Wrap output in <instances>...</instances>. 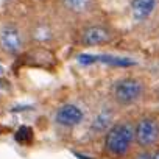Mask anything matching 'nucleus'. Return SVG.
<instances>
[{"mask_svg": "<svg viewBox=\"0 0 159 159\" xmlns=\"http://www.w3.org/2000/svg\"><path fill=\"white\" fill-rule=\"evenodd\" d=\"M24 22L30 48L36 47L55 50L70 41V25H67L52 7L42 10H27Z\"/></svg>", "mask_w": 159, "mask_h": 159, "instance_id": "obj_1", "label": "nucleus"}, {"mask_svg": "<svg viewBox=\"0 0 159 159\" xmlns=\"http://www.w3.org/2000/svg\"><path fill=\"white\" fill-rule=\"evenodd\" d=\"M119 39L116 25L102 14L86 19L70 28V42L80 48H97L114 44Z\"/></svg>", "mask_w": 159, "mask_h": 159, "instance_id": "obj_2", "label": "nucleus"}, {"mask_svg": "<svg viewBox=\"0 0 159 159\" xmlns=\"http://www.w3.org/2000/svg\"><path fill=\"white\" fill-rule=\"evenodd\" d=\"M148 95V83L140 75L117 76L108 88V103L117 112H126L140 105Z\"/></svg>", "mask_w": 159, "mask_h": 159, "instance_id": "obj_3", "label": "nucleus"}, {"mask_svg": "<svg viewBox=\"0 0 159 159\" xmlns=\"http://www.w3.org/2000/svg\"><path fill=\"white\" fill-rule=\"evenodd\" d=\"M134 119L129 114L117 117L103 134V154L109 159H126L136 148Z\"/></svg>", "mask_w": 159, "mask_h": 159, "instance_id": "obj_4", "label": "nucleus"}, {"mask_svg": "<svg viewBox=\"0 0 159 159\" xmlns=\"http://www.w3.org/2000/svg\"><path fill=\"white\" fill-rule=\"evenodd\" d=\"M30 48L24 16L0 14V59H14Z\"/></svg>", "mask_w": 159, "mask_h": 159, "instance_id": "obj_5", "label": "nucleus"}, {"mask_svg": "<svg viewBox=\"0 0 159 159\" xmlns=\"http://www.w3.org/2000/svg\"><path fill=\"white\" fill-rule=\"evenodd\" d=\"M102 0H55L52 8L70 28L100 14Z\"/></svg>", "mask_w": 159, "mask_h": 159, "instance_id": "obj_6", "label": "nucleus"}, {"mask_svg": "<svg viewBox=\"0 0 159 159\" xmlns=\"http://www.w3.org/2000/svg\"><path fill=\"white\" fill-rule=\"evenodd\" d=\"M136 148L153 150L159 145V111H143L134 119Z\"/></svg>", "mask_w": 159, "mask_h": 159, "instance_id": "obj_7", "label": "nucleus"}, {"mask_svg": "<svg viewBox=\"0 0 159 159\" xmlns=\"http://www.w3.org/2000/svg\"><path fill=\"white\" fill-rule=\"evenodd\" d=\"M88 120H89L88 109L84 108V105L75 100L62 102L53 111V123L56 125V128L62 131H73L84 125Z\"/></svg>", "mask_w": 159, "mask_h": 159, "instance_id": "obj_8", "label": "nucleus"}, {"mask_svg": "<svg viewBox=\"0 0 159 159\" xmlns=\"http://www.w3.org/2000/svg\"><path fill=\"white\" fill-rule=\"evenodd\" d=\"M157 5H159V0H129L128 11L131 20L137 25L147 24L154 16Z\"/></svg>", "mask_w": 159, "mask_h": 159, "instance_id": "obj_9", "label": "nucleus"}, {"mask_svg": "<svg viewBox=\"0 0 159 159\" xmlns=\"http://www.w3.org/2000/svg\"><path fill=\"white\" fill-rule=\"evenodd\" d=\"M55 0H20V3L27 7V10H42L50 8Z\"/></svg>", "mask_w": 159, "mask_h": 159, "instance_id": "obj_10", "label": "nucleus"}, {"mask_svg": "<svg viewBox=\"0 0 159 159\" xmlns=\"http://www.w3.org/2000/svg\"><path fill=\"white\" fill-rule=\"evenodd\" d=\"M19 5L20 0H0V14H11Z\"/></svg>", "mask_w": 159, "mask_h": 159, "instance_id": "obj_11", "label": "nucleus"}, {"mask_svg": "<svg viewBox=\"0 0 159 159\" xmlns=\"http://www.w3.org/2000/svg\"><path fill=\"white\" fill-rule=\"evenodd\" d=\"M129 159H151V150H142V148H137L136 151H133L129 156ZM126 157V159H128Z\"/></svg>", "mask_w": 159, "mask_h": 159, "instance_id": "obj_12", "label": "nucleus"}, {"mask_svg": "<svg viewBox=\"0 0 159 159\" xmlns=\"http://www.w3.org/2000/svg\"><path fill=\"white\" fill-rule=\"evenodd\" d=\"M151 159H159V145H156L151 150Z\"/></svg>", "mask_w": 159, "mask_h": 159, "instance_id": "obj_13", "label": "nucleus"}, {"mask_svg": "<svg viewBox=\"0 0 159 159\" xmlns=\"http://www.w3.org/2000/svg\"><path fill=\"white\" fill-rule=\"evenodd\" d=\"M0 108H2V105H0Z\"/></svg>", "mask_w": 159, "mask_h": 159, "instance_id": "obj_14", "label": "nucleus"}]
</instances>
